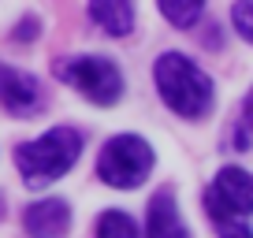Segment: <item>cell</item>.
<instances>
[{
	"instance_id": "obj_1",
	"label": "cell",
	"mask_w": 253,
	"mask_h": 238,
	"mask_svg": "<svg viewBox=\"0 0 253 238\" xmlns=\"http://www.w3.org/2000/svg\"><path fill=\"white\" fill-rule=\"evenodd\" d=\"M82 153V134L75 127H52L48 134L34 138V142H23L15 149V167L23 175V183L30 190H41V186L56 183L60 175H67L75 164H79Z\"/></svg>"
},
{
	"instance_id": "obj_2",
	"label": "cell",
	"mask_w": 253,
	"mask_h": 238,
	"mask_svg": "<svg viewBox=\"0 0 253 238\" xmlns=\"http://www.w3.org/2000/svg\"><path fill=\"white\" fill-rule=\"evenodd\" d=\"M153 79H157V89L164 97V104L171 112L186 119H201L209 108H212V82L201 71L194 60H186L182 52H164L153 67Z\"/></svg>"
},
{
	"instance_id": "obj_3",
	"label": "cell",
	"mask_w": 253,
	"mask_h": 238,
	"mask_svg": "<svg viewBox=\"0 0 253 238\" xmlns=\"http://www.w3.org/2000/svg\"><path fill=\"white\" fill-rule=\"evenodd\" d=\"M56 79L79 89L86 101L93 104H116L123 97V75L112 60L104 56H71L56 64Z\"/></svg>"
},
{
	"instance_id": "obj_4",
	"label": "cell",
	"mask_w": 253,
	"mask_h": 238,
	"mask_svg": "<svg viewBox=\"0 0 253 238\" xmlns=\"http://www.w3.org/2000/svg\"><path fill=\"white\" fill-rule=\"evenodd\" d=\"M149 171H153V149L138 134L112 138L101 149V160H97V175L116 190H134L138 183H145Z\"/></svg>"
},
{
	"instance_id": "obj_5",
	"label": "cell",
	"mask_w": 253,
	"mask_h": 238,
	"mask_svg": "<svg viewBox=\"0 0 253 238\" xmlns=\"http://www.w3.org/2000/svg\"><path fill=\"white\" fill-rule=\"evenodd\" d=\"M205 208L216 223L242 220L253 212V175L242 167H223L205 194Z\"/></svg>"
},
{
	"instance_id": "obj_6",
	"label": "cell",
	"mask_w": 253,
	"mask_h": 238,
	"mask_svg": "<svg viewBox=\"0 0 253 238\" xmlns=\"http://www.w3.org/2000/svg\"><path fill=\"white\" fill-rule=\"evenodd\" d=\"M0 108L11 116H38L45 108V93L34 75L19 71V67L0 64Z\"/></svg>"
},
{
	"instance_id": "obj_7",
	"label": "cell",
	"mask_w": 253,
	"mask_h": 238,
	"mask_svg": "<svg viewBox=\"0 0 253 238\" xmlns=\"http://www.w3.org/2000/svg\"><path fill=\"white\" fill-rule=\"evenodd\" d=\"M23 227L30 238H63L67 227H71V208L67 201L60 198H45V201H34L23 216Z\"/></svg>"
},
{
	"instance_id": "obj_8",
	"label": "cell",
	"mask_w": 253,
	"mask_h": 238,
	"mask_svg": "<svg viewBox=\"0 0 253 238\" xmlns=\"http://www.w3.org/2000/svg\"><path fill=\"white\" fill-rule=\"evenodd\" d=\"M145 238H190V231L182 227L179 208H175V194L160 190L149 201V220H145Z\"/></svg>"
},
{
	"instance_id": "obj_9",
	"label": "cell",
	"mask_w": 253,
	"mask_h": 238,
	"mask_svg": "<svg viewBox=\"0 0 253 238\" xmlns=\"http://www.w3.org/2000/svg\"><path fill=\"white\" fill-rule=\"evenodd\" d=\"M89 15L112 38H126L134 30V0H89Z\"/></svg>"
},
{
	"instance_id": "obj_10",
	"label": "cell",
	"mask_w": 253,
	"mask_h": 238,
	"mask_svg": "<svg viewBox=\"0 0 253 238\" xmlns=\"http://www.w3.org/2000/svg\"><path fill=\"white\" fill-rule=\"evenodd\" d=\"M160 11H164V19L171 26H194L201 19V8H205V0H157Z\"/></svg>"
},
{
	"instance_id": "obj_11",
	"label": "cell",
	"mask_w": 253,
	"mask_h": 238,
	"mask_svg": "<svg viewBox=\"0 0 253 238\" xmlns=\"http://www.w3.org/2000/svg\"><path fill=\"white\" fill-rule=\"evenodd\" d=\"M97 238H138V223L119 208H108L97 220Z\"/></svg>"
},
{
	"instance_id": "obj_12",
	"label": "cell",
	"mask_w": 253,
	"mask_h": 238,
	"mask_svg": "<svg viewBox=\"0 0 253 238\" xmlns=\"http://www.w3.org/2000/svg\"><path fill=\"white\" fill-rule=\"evenodd\" d=\"M231 19H235V30L253 45V0H238L231 8Z\"/></svg>"
},
{
	"instance_id": "obj_13",
	"label": "cell",
	"mask_w": 253,
	"mask_h": 238,
	"mask_svg": "<svg viewBox=\"0 0 253 238\" xmlns=\"http://www.w3.org/2000/svg\"><path fill=\"white\" fill-rule=\"evenodd\" d=\"M220 238H253V231L242 220H227V223H220Z\"/></svg>"
},
{
	"instance_id": "obj_14",
	"label": "cell",
	"mask_w": 253,
	"mask_h": 238,
	"mask_svg": "<svg viewBox=\"0 0 253 238\" xmlns=\"http://www.w3.org/2000/svg\"><path fill=\"white\" fill-rule=\"evenodd\" d=\"M242 127L253 130V89H250V97H246V108H242Z\"/></svg>"
}]
</instances>
